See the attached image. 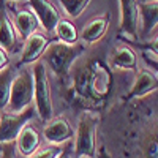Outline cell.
Listing matches in <instances>:
<instances>
[{"mask_svg":"<svg viewBox=\"0 0 158 158\" xmlns=\"http://www.w3.org/2000/svg\"><path fill=\"white\" fill-rule=\"evenodd\" d=\"M85 51V46L82 43H63V41H51L43 52V60L51 67V70L54 71L57 76H65L74 60L82 56V52Z\"/></svg>","mask_w":158,"mask_h":158,"instance_id":"obj_1","label":"cell"},{"mask_svg":"<svg viewBox=\"0 0 158 158\" xmlns=\"http://www.w3.org/2000/svg\"><path fill=\"white\" fill-rule=\"evenodd\" d=\"M33 101L36 111L41 117V120L48 122L52 118L54 114V104H52V94H51V84L46 71V65L43 62L33 63Z\"/></svg>","mask_w":158,"mask_h":158,"instance_id":"obj_2","label":"cell"},{"mask_svg":"<svg viewBox=\"0 0 158 158\" xmlns=\"http://www.w3.org/2000/svg\"><path fill=\"white\" fill-rule=\"evenodd\" d=\"M97 130H98V115L85 111L79 117L76 130V144L74 153L77 158H94L97 152Z\"/></svg>","mask_w":158,"mask_h":158,"instance_id":"obj_3","label":"cell"},{"mask_svg":"<svg viewBox=\"0 0 158 158\" xmlns=\"http://www.w3.org/2000/svg\"><path fill=\"white\" fill-rule=\"evenodd\" d=\"M32 101H33V74L30 70H21L13 79L10 101L5 111L19 112L32 106Z\"/></svg>","mask_w":158,"mask_h":158,"instance_id":"obj_4","label":"cell"},{"mask_svg":"<svg viewBox=\"0 0 158 158\" xmlns=\"http://www.w3.org/2000/svg\"><path fill=\"white\" fill-rule=\"evenodd\" d=\"M33 117V108L29 106L19 112H0V144L15 142L22 131V128L27 125Z\"/></svg>","mask_w":158,"mask_h":158,"instance_id":"obj_5","label":"cell"},{"mask_svg":"<svg viewBox=\"0 0 158 158\" xmlns=\"http://www.w3.org/2000/svg\"><path fill=\"white\" fill-rule=\"evenodd\" d=\"M43 136L52 146H62L63 142H68L74 136V130L67 118L56 117L48 120V123L44 125Z\"/></svg>","mask_w":158,"mask_h":158,"instance_id":"obj_6","label":"cell"},{"mask_svg":"<svg viewBox=\"0 0 158 158\" xmlns=\"http://www.w3.org/2000/svg\"><path fill=\"white\" fill-rule=\"evenodd\" d=\"M29 3L32 6V11L35 13V16L38 18L40 24L44 27V30L48 33L54 32L56 25L60 21V15L56 5L51 0H29Z\"/></svg>","mask_w":158,"mask_h":158,"instance_id":"obj_7","label":"cell"},{"mask_svg":"<svg viewBox=\"0 0 158 158\" xmlns=\"http://www.w3.org/2000/svg\"><path fill=\"white\" fill-rule=\"evenodd\" d=\"M122 8V18H120V33L130 35L133 43L138 38V29H139V16H138V2L136 0H120Z\"/></svg>","mask_w":158,"mask_h":158,"instance_id":"obj_8","label":"cell"},{"mask_svg":"<svg viewBox=\"0 0 158 158\" xmlns=\"http://www.w3.org/2000/svg\"><path fill=\"white\" fill-rule=\"evenodd\" d=\"M49 43H51V40L40 32H35L33 35H30L25 40V44L22 48V56H21L19 65L38 62V59L43 56V52L46 51Z\"/></svg>","mask_w":158,"mask_h":158,"instance_id":"obj_9","label":"cell"},{"mask_svg":"<svg viewBox=\"0 0 158 158\" xmlns=\"http://www.w3.org/2000/svg\"><path fill=\"white\" fill-rule=\"evenodd\" d=\"M16 29L13 25V21L10 19L6 2L0 0V48L6 52H13L16 51Z\"/></svg>","mask_w":158,"mask_h":158,"instance_id":"obj_10","label":"cell"},{"mask_svg":"<svg viewBox=\"0 0 158 158\" xmlns=\"http://www.w3.org/2000/svg\"><path fill=\"white\" fill-rule=\"evenodd\" d=\"M138 16H139V24L141 25V35L146 38L150 35L156 24H158V0H149L144 3H138Z\"/></svg>","mask_w":158,"mask_h":158,"instance_id":"obj_11","label":"cell"},{"mask_svg":"<svg viewBox=\"0 0 158 158\" xmlns=\"http://www.w3.org/2000/svg\"><path fill=\"white\" fill-rule=\"evenodd\" d=\"M15 144H16L18 152L22 156H30L33 152H36L40 149V146H41V135H40V131L33 125L27 123L19 133Z\"/></svg>","mask_w":158,"mask_h":158,"instance_id":"obj_12","label":"cell"},{"mask_svg":"<svg viewBox=\"0 0 158 158\" xmlns=\"http://www.w3.org/2000/svg\"><path fill=\"white\" fill-rule=\"evenodd\" d=\"M109 22H111L109 13H104V15H100L94 19H90L81 32V38L85 43H97L98 40H101L104 36V33L108 32Z\"/></svg>","mask_w":158,"mask_h":158,"instance_id":"obj_13","label":"cell"},{"mask_svg":"<svg viewBox=\"0 0 158 158\" xmlns=\"http://www.w3.org/2000/svg\"><path fill=\"white\" fill-rule=\"evenodd\" d=\"M156 84H158V79H156V74H153V71L141 70L136 74L133 87H131V90L128 92V98L146 97V95L150 94V92L156 90Z\"/></svg>","mask_w":158,"mask_h":158,"instance_id":"obj_14","label":"cell"},{"mask_svg":"<svg viewBox=\"0 0 158 158\" xmlns=\"http://www.w3.org/2000/svg\"><path fill=\"white\" fill-rule=\"evenodd\" d=\"M13 25H15V29L18 30L22 40H27L30 35H33L38 30L40 21L32 10H19L15 13Z\"/></svg>","mask_w":158,"mask_h":158,"instance_id":"obj_15","label":"cell"},{"mask_svg":"<svg viewBox=\"0 0 158 158\" xmlns=\"http://www.w3.org/2000/svg\"><path fill=\"white\" fill-rule=\"evenodd\" d=\"M112 65L120 70H131L135 71L138 67V56L131 49V46H120L112 56Z\"/></svg>","mask_w":158,"mask_h":158,"instance_id":"obj_16","label":"cell"},{"mask_svg":"<svg viewBox=\"0 0 158 158\" xmlns=\"http://www.w3.org/2000/svg\"><path fill=\"white\" fill-rule=\"evenodd\" d=\"M15 67L6 65L5 68L0 70V111H5L10 101V92H11V84L15 79Z\"/></svg>","mask_w":158,"mask_h":158,"instance_id":"obj_17","label":"cell"},{"mask_svg":"<svg viewBox=\"0 0 158 158\" xmlns=\"http://www.w3.org/2000/svg\"><path fill=\"white\" fill-rule=\"evenodd\" d=\"M56 36L59 41H63V43H76V40H77V30L74 27V24L68 19H60L59 24L56 25Z\"/></svg>","mask_w":158,"mask_h":158,"instance_id":"obj_18","label":"cell"},{"mask_svg":"<svg viewBox=\"0 0 158 158\" xmlns=\"http://www.w3.org/2000/svg\"><path fill=\"white\" fill-rule=\"evenodd\" d=\"M59 2L70 18H77L82 15V11L92 0H59Z\"/></svg>","mask_w":158,"mask_h":158,"instance_id":"obj_19","label":"cell"},{"mask_svg":"<svg viewBox=\"0 0 158 158\" xmlns=\"http://www.w3.org/2000/svg\"><path fill=\"white\" fill-rule=\"evenodd\" d=\"M63 146H48V147H43V149H38L36 152H33L30 156L27 158H57L59 153L62 152Z\"/></svg>","mask_w":158,"mask_h":158,"instance_id":"obj_20","label":"cell"},{"mask_svg":"<svg viewBox=\"0 0 158 158\" xmlns=\"http://www.w3.org/2000/svg\"><path fill=\"white\" fill-rule=\"evenodd\" d=\"M0 158H16V144L15 142L0 144Z\"/></svg>","mask_w":158,"mask_h":158,"instance_id":"obj_21","label":"cell"},{"mask_svg":"<svg viewBox=\"0 0 158 158\" xmlns=\"http://www.w3.org/2000/svg\"><path fill=\"white\" fill-rule=\"evenodd\" d=\"M6 65H10V59H8V52L5 49L0 48V70L5 68Z\"/></svg>","mask_w":158,"mask_h":158,"instance_id":"obj_22","label":"cell"},{"mask_svg":"<svg viewBox=\"0 0 158 158\" xmlns=\"http://www.w3.org/2000/svg\"><path fill=\"white\" fill-rule=\"evenodd\" d=\"M71 156H73L71 149H68V147H63V149H62V152L59 153V156H57V158H71Z\"/></svg>","mask_w":158,"mask_h":158,"instance_id":"obj_23","label":"cell"},{"mask_svg":"<svg viewBox=\"0 0 158 158\" xmlns=\"http://www.w3.org/2000/svg\"><path fill=\"white\" fill-rule=\"evenodd\" d=\"M98 158H112V156H111V153L108 152V149L100 147V150H98Z\"/></svg>","mask_w":158,"mask_h":158,"instance_id":"obj_24","label":"cell"},{"mask_svg":"<svg viewBox=\"0 0 158 158\" xmlns=\"http://www.w3.org/2000/svg\"><path fill=\"white\" fill-rule=\"evenodd\" d=\"M11 2H19V0H11Z\"/></svg>","mask_w":158,"mask_h":158,"instance_id":"obj_25","label":"cell"}]
</instances>
